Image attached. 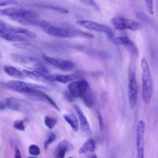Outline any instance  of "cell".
Here are the masks:
<instances>
[{
    "label": "cell",
    "instance_id": "ba28073f",
    "mask_svg": "<svg viewBox=\"0 0 158 158\" xmlns=\"http://www.w3.org/2000/svg\"><path fill=\"white\" fill-rule=\"evenodd\" d=\"M5 104L12 110L26 113L31 112L33 109L32 106L28 102L12 96L6 98Z\"/></svg>",
    "mask_w": 158,
    "mask_h": 158
},
{
    "label": "cell",
    "instance_id": "5bb4252c",
    "mask_svg": "<svg viewBox=\"0 0 158 158\" xmlns=\"http://www.w3.org/2000/svg\"><path fill=\"white\" fill-rule=\"evenodd\" d=\"M22 73L28 78H30L36 81L42 82L44 83H50V81L48 78V74H43L37 71L23 70Z\"/></svg>",
    "mask_w": 158,
    "mask_h": 158
},
{
    "label": "cell",
    "instance_id": "5b68a950",
    "mask_svg": "<svg viewBox=\"0 0 158 158\" xmlns=\"http://www.w3.org/2000/svg\"><path fill=\"white\" fill-rule=\"evenodd\" d=\"M77 23L84 28H86L88 30L96 32L104 33L110 39L112 38L114 36V32L112 30L106 25L99 23L98 22L89 20H78L77 21Z\"/></svg>",
    "mask_w": 158,
    "mask_h": 158
},
{
    "label": "cell",
    "instance_id": "83f0119b",
    "mask_svg": "<svg viewBox=\"0 0 158 158\" xmlns=\"http://www.w3.org/2000/svg\"><path fill=\"white\" fill-rule=\"evenodd\" d=\"M136 16L137 19L141 20L143 22H147V23H148L149 22V18L144 13H143L141 12H137L136 14Z\"/></svg>",
    "mask_w": 158,
    "mask_h": 158
},
{
    "label": "cell",
    "instance_id": "6da1fadb",
    "mask_svg": "<svg viewBox=\"0 0 158 158\" xmlns=\"http://www.w3.org/2000/svg\"><path fill=\"white\" fill-rule=\"evenodd\" d=\"M39 26H40V27L47 34L53 36L60 38H82L88 39L94 38V36L91 33L72 28L57 27L44 20L40 21Z\"/></svg>",
    "mask_w": 158,
    "mask_h": 158
},
{
    "label": "cell",
    "instance_id": "2e32d148",
    "mask_svg": "<svg viewBox=\"0 0 158 158\" xmlns=\"http://www.w3.org/2000/svg\"><path fill=\"white\" fill-rule=\"evenodd\" d=\"M145 132V123L144 121H138L136 125V148L144 147Z\"/></svg>",
    "mask_w": 158,
    "mask_h": 158
},
{
    "label": "cell",
    "instance_id": "52a82bcc",
    "mask_svg": "<svg viewBox=\"0 0 158 158\" xmlns=\"http://www.w3.org/2000/svg\"><path fill=\"white\" fill-rule=\"evenodd\" d=\"M68 88L73 98H82L85 95L91 92L89 85L85 80L72 81L69 85Z\"/></svg>",
    "mask_w": 158,
    "mask_h": 158
},
{
    "label": "cell",
    "instance_id": "4fadbf2b",
    "mask_svg": "<svg viewBox=\"0 0 158 158\" xmlns=\"http://www.w3.org/2000/svg\"><path fill=\"white\" fill-rule=\"evenodd\" d=\"M26 96L29 98L30 99L33 101H46L51 104L53 107H54L57 110H60L59 107L55 103V102L47 94H44L43 91H33L30 93L25 94Z\"/></svg>",
    "mask_w": 158,
    "mask_h": 158
},
{
    "label": "cell",
    "instance_id": "603a6c76",
    "mask_svg": "<svg viewBox=\"0 0 158 158\" xmlns=\"http://www.w3.org/2000/svg\"><path fill=\"white\" fill-rule=\"evenodd\" d=\"M57 122V119L51 116H46L44 119V123L49 129H52L56 125Z\"/></svg>",
    "mask_w": 158,
    "mask_h": 158
},
{
    "label": "cell",
    "instance_id": "d590c367",
    "mask_svg": "<svg viewBox=\"0 0 158 158\" xmlns=\"http://www.w3.org/2000/svg\"><path fill=\"white\" fill-rule=\"evenodd\" d=\"M91 158H98V157H97V156H96V154H94L93 155H92V156H91Z\"/></svg>",
    "mask_w": 158,
    "mask_h": 158
},
{
    "label": "cell",
    "instance_id": "9c48e42d",
    "mask_svg": "<svg viewBox=\"0 0 158 158\" xmlns=\"http://www.w3.org/2000/svg\"><path fill=\"white\" fill-rule=\"evenodd\" d=\"M43 57L48 63L63 71L72 70L75 67V65L73 62L67 59L52 57L44 54L43 55Z\"/></svg>",
    "mask_w": 158,
    "mask_h": 158
},
{
    "label": "cell",
    "instance_id": "d6a6232c",
    "mask_svg": "<svg viewBox=\"0 0 158 158\" xmlns=\"http://www.w3.org/2000/svg\"><path fill=\"white\" fill-rule=\"evenodd\" d=\"M17 4V2L15 1H4V0H0V6H6L9 5H14Z\"/></svg>",
    "mask_w": 158,
    "mask_h": 158
},
{
    "label": "cell",
    "instance_id": "d4e9b609",
    "mask_svg": "<svg viewBox=\"0 0 158 158\" xmlns=\"http://www.w3.org/2000/svg\"><path fill=\"white\" fill-rule=\"evenodd\" d=\"M13 127L17 130L24 131L25 129V125L24 121L22 120H20V119L16 120L15 121H14V122L13 123Z\"/></svg>",
    "mask_w": 158,
    "mask_h": 158
},
{
    "label": "cell",
    "instance_id": "4dcf8cb0",
    "mask_svg": "<svg viewBox=\"0 0 158 158\" xmlns=\"http://www.w3.org/2000/svg\"><path fill=\"white\" fill-rule=\"evenodd\" d=\"M145 4H146V9L148 10V12L150 14H154L153 1L146 0V1H145Z\"/></svg>",
    "mask_w": 158,
    "mask_h": 158
},
{
    "label": "cell",
    "instance_id": "277c9868",
    "mask_svg": "<svg viewBox=\"0 0 158 158\" xmlns=\"http://www.w3.org/2000/svg\"><path fill=\"white\" fill-rule=\"evenodd\" d=\"M6 88L9 90L23 93L24 94L33 91H49L50 89L44 85L27 83L20 80H9L5 84Z\"/></svg>",
    "mask_w": 158,
    "mask_h": 158
},
{
    "label": "cell",
    "instance_id": "9a60e30c",
    "mask_svg": "<svg viewBox=\"0 0 158 158\" xmlns=\"http://www.w3.org/2000/svg\"><path fill=\"white\" fill-rule=\"evenodd\" d=\"M79 78V76L76 74H69V75H60L48 74V78L51 83L54 81H57L62 83H66L70 82Z\"/></svg>",
    "mask_w": 158,
    "mask_h": 158
},
{
    "label": "cell",
    "instance_id": "3957f363",
    "mask_svg": "<svg viewBox=\"0 0 158 158\" xmlns=\"http://www.w3.org/2000/svg\"><path fill=\"white\" fill-rule=\"evenodd\" d=\"M10 59L15 63L23 65L33 71H37L43 74H49V71L46 67L36 59L26 55L12 53Z\"/></svg>",
    "mask_w": 158,
    "mask_h": 158
},
{
    "label": "cell",
    "instance_id": "f35d334b",
    "mask_svg": "<svg viewBox=\"0 0 158 158\" xmlns=\"http://www.w3.org/2000/svg\"><path fill=\"white\" fill-rule=\"evenodd\" d=\"M69 158H73V157H69Z\"/></svg>",
    "mask_w": 158,
    "mask_h": 158
},
{
    "label": "cell",
    "instance_id": "f1b7e54d",
    "mask_svg": "<svg viewBox=\"0 0 158 158\" xmlns=\"http://www.w3.org/2000/svg\"><path fill=\"white\" fill-rule=\"evenodd\" d=\"M44 7L53 9L54 10H56L57 12H61V13H63V14H66V13L69 12V11L66 9H64V8H62V7H60L53 6H44Z\"/></svg>",
    "mask_w": 158,
    "mask_h": 158
},
{
    "label": "cell",
    "instance_id": "cb8c5ba5",
    "mask_svg": "<svg viewBox=\"0 0 158 158\" xmlns=\"http://www.w3.org/2000/svg\"><path fill=\"white\" fill-rule=\"evenodd\" d=\"M56 139V134H54V133H50L46 139H45V141H44V148L45 149H47L48 146L54 141H55Z\"/></svg>",
    "mask_w": 158,
    "mask_h": 158
},
{
    "label": "cell",
    "instance_id": "74e56055",
    "mask_svg": "<svg viewBox=\"0 0 158 158\" xmlns=\"http://www.w3.org/2000/svg\"><path fill=\"white\" fill-rule=\"evenodd\" d=\"M2 57V55H1V53L0 52V59Z\"/></svg>",
    "mask_w": 158,
    "mask_h": 158
},
{
    "label": "cell",
    "instance_id": "e575fe53",
    "mask_svg": "<svg viewBox=\"0 0 158 158\" xmlns=\"http://www.w3.org/2000/svg\"><path fill=\"white\" fill-rule=\"evenodd\" d=\"M14 158H22V156H21V153L20 151L19 150V149L18 148V147H15V154H14Z\"/></svg>",
    "mask_w": 158,
    "mask_h": 158
},
{
    "label": "cell",
    "instance_id": "44dd1931",
    "mask_svg": "<svg viewBox=\"0 0 158 158\" xmlns=\"http://www.w3.org/2000/svg\"><path fill=\"white\" fill-rule=\"evenodd\" d=\"M3 70L8 75L12 78L18 79H22L25 78V75H23L22 72L20 71L13 66L8 65H4L3 67Z\"/></svg>",
    "mask_w": 158,
    "mask_h": 158
},
{
    "label": "cell",
    "instance_id": "8fae6325",
    "mask_svg": "<svg viewBox=\"0 0 158 158\" xmlns=\"http://www.w3.org/2000/svg\"><path fill=\"white\" fill-rule=\"evenodd\" d=\"M112 43L116 45L123 46L128 51L133 54L137 55L139 53L138 49L135 44L127 36H118L113 38Z\"/></svg>",
    "mask_w": 158,
    "mask_h": 158
},
{
    "label": "cell",
    "instance_id": "836d02e7",
    "mask_svg": "<svg viewBox=\"0 0 158 158\" xmlns=\"http://www.w3.org/2000/svg\"><path fill=\"white\" fill-rule=\"evenodd\" d=\"M136 158H144V147L137 148Z\"/></svg>",
    "mask_w": 158,
    "mask_h": 158
},
{
    "label": "cell",
    "instance_id": "8992f818",
    "mask_svg": "<svg viewBox=\"0 0 158 158\" xmlns=\"http://www.w3.org/2000/svg\"><path fill=\"white\" fill-rule=\"evenodd\" d=\"M111 23L115 29L120 31L127 29L131 31H136L140 27V25L138 22L121 16L112 17L111 19Z\"/></svg>",
    "mask_w": 158,
    "mask_h": 158
},
{
    "label": "cell",
    "instance_id": "1f68e13d",
    "mask_svg": "<svg viewBox=\"0 0 158 158\" xmlns=\"http://www.w3.org/2000/svg\"><path fill=\"white\" fill-rule=\"evenodd\" d=\"M81 2L83 3V4H86L87 5L91 6L95 8L97 10H99V7H98V5L96 4V2L94 1H91V0H85V1H80Z\"/></svg>",
    "mask_w": 158,
    "mask_h": 158
},
{
    "label": "cell",
    "instance_id": "30bf717a",
    "mask_svg": "<svg viewBox=\"0 0 158 158\" xmlns=\"http://www.w3.org/2000/svg\"><path fill=\"white\" fill-rule=\"evenodd\" d=\"M138 94V85L137 81L135 76V74L133 73L130 77L128 86V103L129 107L131 109H133L137 98Z\"/></svg>",
    "mask_w": 158,
    "mask_h": 158
},
{
    "label": "cell",
    "instance_id": "484cf974",
    "mask_svg": "<svg viewBox=\"0 0 158 158\" xmlns=\"http://www.w3.org/2000/svg\"><path fill=\"white\" fill-rule=\"evenodd\" d=\"M28 152L32 156H38L41 153L40 148L36 144H31L28 148Z\"/></svg>",
    "mask_w": 158,
    "mask_h": 158
},
{
    "label": "cell",
    "instance_id": "e0dca14e",
    "mask_svg": "<svg viewBox=\"0 0 158 158\" xmlns=\"http://www.w3.org/2000/svg\"><path fill=\"white\" fill-rule=\"evenodd\" d=\"M73 149V146L66 140H62L56 149L55 158H64L66 152L70 151Z\"/></svg>",
    "mask_w": 158,
    "mask_h": 158
},
{
    "label": "cell",
    "instance_id": "f546056e",
    "mask_svg": "<svg viewBox=\"0 0 158 158\" xmlns=\"http://www.w3.org/2000/svg\"><path fill=\"white\" fill-rule=\"evenodd\" d=\"M97 118H98V121L99 123L100 129L101 130H102L104 128V122L103 117L99 110H97Z\"/></svg>",
    "mask_w": 158,
    "mask_h": 158
},
{
    "label": "cell",
    "instance_id": "4316f807",
    "mask_svg": "<svg viewBox=\"0 0 158 158\" xmlns=\"http://www.w3.org/2000/svg\"><path fill=\"white\" fill-rule=\"evenodd\" d=\"M12 26L10 25L9 24L6 23L5 22L0 20V30L6 32V33H11Z\"/></svg>",
    "mask_w": 158,
    "mask_h": 158
},
{
    "label": "cell",
    "instance_id": "7a4b0ae2",
    "mask_svg": "<svg viewBox=\"0 0 158 158\" xmlns=\"http://www.w3.org/2000/svg\"><path fill=\"white\" fill-rule=\"evenodd\" d=\"M142 70V99L144 103L150 102L152 93V81L148 63L145 57L141 60Z\"/></svg>",
    "mask_w": 158,
    "mask_h": 158
},
{
    "label": "cell",
    "instance_id": "ffe728a7",
    "mask_svg": "<svg viewBox=\"0 0 158 158\" xmlns=\"http://www.w3.org/2000/svg\"><path fill=\"white\" fill-rule=\"evenodd\" d=\"M63 117L65 120L70 125L72 130L75 131H78V120L77 118V115L73 112L67 113L66 114L63 115Z\"/></svg>",
    "mask_w": 158,
    "mask_h": 158
},
{
    "label": "cell",
    "instance_id": "ac0fdd59",
    "mask_svg": "<svg viewBox=\"0 0 158 158\" xmlns=\"http://www.w3.org/2000/svg\"><path fill=\"white\" fill-rule=\"evenodd\" d=\"M13 46L15 48H19V49H22L25 51H27L28 52L34 53V54H44L42 52V51L41 50L40 48H39L38 47L33 45L31 44H29V43H27L25 42L23 43H15L13 44Z\"/></svg>",
    "mask_w": 158,
    "mask_h": 158
},
{
    "label": "cell",
    "instance_id": "7c38bea8",
    "mask_svg": "<svg viewBox=\"0 0 158 158\" xmlns=\"http://www.w3.org/2000/svg\"><path fill=\"white\" fill-rule=\"evenodd\" d=\"M74 109L77 114L78 120H79L81 130L87 135L91 136L92 135V131L89 122L88 121L86 116L80 109V108L77 106H74Z\"/></svg>",
    "mask_w": 158,
    "mask_h": 158
},
{
    "label": "cell",
    "instance_id": "8d00e7d4",
    "mask_svg": "<svg viewBox=\"0 0 158 158\" xmlns=\"http://www.w3.org/2000/svg\"><path fill=\"white\" fill-rule=\"evenodd\" d=\"M28 158H37V157H36L35 156H29Z\"/></svg>",
    "mask_w": 158,
    "mask_h": 158
},
{
    "label": "cell",
    "instance_id": "7402d4cb",
    "mask_svg": "<svg viewBox=\"0 0 158 158\" xmlns=\"http://www.w3.org/2000/svg\"><path fill=\"white\" fill-rule=\"evenodd\" d=\"M96 148V143L93 138L88 139L78 149V153L85 154L89 152H94Z\"/></svg>",
    "mask_w": 158,
    "mask_h": 158
},
{
    "label": "cell",
    "instance_id": "d6986e66",
    "mask_svg": "<svg viewBox=\"0 0 158 158\" xmlns=\"http://www.w3.org/2000/svg\"><path fill=\"white\" fill-rule=\"evenodd\" d=\"M0 38H4L7 41L16 43H23L27 41V38L23 35L6 33L0 30Z\"/></svg>",
    "mask_w": 158,
    "mask_h": 158
}]
</instances>
